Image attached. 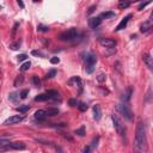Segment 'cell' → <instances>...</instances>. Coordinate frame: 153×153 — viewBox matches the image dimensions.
<instances>
[{
  "mask_svg": "<svg viewBox=\"0 0 153 153\" xmlns=\"http://www.w3.org/2000/svg\"><path fill=\"white\" fill-rule=\"evenodd\" d=\"M134 148L137 152L147 151V136H146V127L145 123L140 120L135 128V137H134Z\"/></svg>",
  "mask_w": 153,
  "mask_h": 153,
  "instance_id": "cell-1",
  "label": "cell"
},
{
  "mask_svg": "<svg viewBox=\"0 0 153 153\" xmlns=\"http://www.w3.org/2000/svg\"><path fill=\"white\" fill-rule=\"evenodd\" d=\"M79 35V31L76 27H71L63 32H61L59 35V39L62 41V42H71V41H74Z\"/></svg>",
  "mask_w": 153,
  "mask_h": 153,
  "instance_id": "cell-2",
  "label": "cell"
},
{
  "mask_svg": "<svg viewBox=\"0 0 153 153\" xmlns=\"http://www.w3.org/2000/svg\"><path fill=\"white\" fill-rule=\"evenodd\" d=\"M111 120H112L114 128H115V130L117 131V134H120L121 136H126L127 128H126V126L122 123V121H121V118L118 117V115H117V114H112V115H111Z\"/></svg>",
  "mask_w": 153,
  "mask_h": 153,
  "instance_id": "cell-3",
  "label": "cell"
},
{
  "mask_svg": "<svg viewBox=\"0 0 153 153\" xmlns=\"http://www.w3.org/2000/svg\"><path fill=\"white\" fill-rule=\"evenodd\" d=\"M116 110L128 121H133V111L130 109V106L128 105V103H121V104H117L116 106Z\"/></svg>",
  "mask_w": 153,
  "mask_h": 153,
  "instance_id": "cell-4",
  "label": "cell"
},
{
  "mask_svg": "<svg viewBox=\"0 0 153 153\" xmlns=\"http://www.w3.org/2000/svg\"><path fill=\"white\" fill-rule=\"evenodd\" d=\"M24 120V116L23 115H13L11 117H8L7 120L4 121V126H13V124H17L19 122H22Z\"/></svg>",
  "mask_w": 153,
  "mask_h": 153,
  "instance_id": "cell-5",
  "label": "cell"
},
{
  "mask_svg": "<svg viewBox=\"0 0 153 153\" xmlns=\"http://www.w3.org/2000/svg\"><path fill=\"white\" fill-rule=\"evenodd\" d=\"M99 44L102 47H105V48H114L116 45V41L111 39V38H105V37H102L99 38Z\"/></svg>",
  "mask_w": 153,
  "mask_h": 153,
  "instance_id": "cell-6",
  "label": "cell"
},
{
  "mask_svg": "<svg viewBox=\"0 0 153 153\" xmlns=\"http://www.w3.org/2000/svg\"><path fill=\"white\" fill-rule=\"evenodd\" d=\"M142 60H143V62H145L146 67L151 71V73H153V57H152L149 54L145 53V54L142 55Z\"/></svg>",
  "mask_w": 153,
  "mask_h": 153,
  "instance_id": "cell-7",
  "label": "cell"
},
{
  "mask_svg": "<svg viewBox=\"0 0 153 153\" xmlns=\"http://www.w3.org/2000/svg\"><path fill=\"white\" fill-rule=\"evenodd\" d=\"M102 18L98 16V17H92L90 20H88V25H90V27L91 29H97L100 24H102Z\"/></svg>",
  "mask_w": 153,
  "mask_h": 153,
  "instance_id": "cell-8",
  "label": "cell"
},
{
  "mask_svg": "<svg viewBox=\"0 0 153 153\" xmlns=\"http://www.w3.org/2000/svg\"><path fill=\"white\" fill-rule=\"evenodd\" d=\"M131 94H133V88H131V87H128V88L124 90V92L122 93L121 100H122L123 103H128V102L130 100V98H131Z\"/></svg>",
  "mask_w": 153,
  "mask_h": 153,
  "instance_id": "cell-9",
  "label": "cell"
},
{
  "mask_svg": "<svg viewBox=\"0 0 153 153\" xmlns=\"http://www.w3.org/2000/svg\"><path fill=\"white\" fill-rule=\"evenodd\" d=\"M131 18V14H127L121 22H120V24L116 26V29H115V31H121V30H123L126 26H127V24H128V22H129V19Z\"/></svg>",
  "mask_w": 153,
  "mask_h": 153,
  "instance_id": "cell-10",
  "label": "cell"
},
{
  "mask_svg": "<svg viewBox=\"0 0 153 153\" xmlns=\"http://www.w3.org/2000/svg\"><path fill=\"white\" fill-rule=\"evenodd\" d=\"M84 55H85L84 60H85L86 63L96 65V62H97V56H96L94 54H92V53H86V54H84Z\"/></svg>",
  "mask_w": 153,
  "mask_h": 153,
  "instance_id": "cell-11",
  "label": "cell"
},
{
  "mask_svg": "<svg viewBox=\"0 0 153 153\" xmlns=\"http://www.w3.org/2000/svg\"><path fill=\"white\" fill-rule=\"evenodd\" d=\"M48 117V115H47V110H37L36 112H35V118L37 120V121H44L45 118Z\"/></svg>",
  "mask_w": 153,
  "mask_h": 153,
  "instance_id": "cell-12",
  "label": "cell"
},
{
  "mask_svg": "<svg viewBox=\"0 0 153 153\" xmlns=\"http://www.w3.org/2000/svg\"><path fill=\"white\" fill-rule=\"evenodd\" d=\"M93 118L96 121H99L102 118V109H100V106L98 104H96L93 106Z\"/></svg>",
  "mask_w": 153,
  "mask_h": 153,
  "instance_id": "cell-13",
  "label": "cell"
},
{
  "mask_svg": "<svg viewBox=\"0 0 153 153\" xmlns=\"http://www.w3.org/2000/svg\"><path fill=\"white\" fill-rule=\"evenodd\" d=\"M35 100H36V102H45V100H50V97H49V94L45 92V93H41V94L36 96V97H35Z\"/></svg>",
  "mask_w": 153,
  "mask_h": 153,
  "instance_id": "cell-14",
  "label": "cell"
},
{
  "mask_svg": "<svg viewBox=\"0 0 153 153\" xmlns=\"http://www.w3.org/2000/svg\"><path fill=\"white\" fill-rule=\"evenodd\" d=\"M47 93L49 94L50 99H53V100H57V99L60 98V93H59L56 90H48Z\"/></svg>",
  "mask_w": 153,
  "mask_h": 153,
  "instance_id": "cell-15",
  "label": "cell"
},
{
  "mask_svg": "<svg viewBox=\"0 0 153 153\" xmlns=\"http://www.w3.org/2000/svg\"><path fill=\"white\" fill-rule=\"evenodd\" d=\"M151 26H152V23L151 22H145L142 25H141V27H140V31L141 32H149V30H151Z\"/></svg>",
  "mask_w": 153,
  "mask_h": 153,
  "instance_id": "cell-16",
  "label": "cell"
},
{
  "mask_svg": "<svg viewBox=\"0 0 153 153\" xmlns=\"http://www.w3.org/2000/svg\"><path fill=\"white\" fill-rule=\"evenodd\" d=\"M99 17H100L102 19H109V18H112V17H115V12H112V11L103 12V13H100V14H99Z\"/></svg>",
  "mask_w": 153,
  "mask_h": 153,
  "instance_id": "cell-17",
  "label": "cell"
},
{
  "mask_svg": "<svg viewBox=\"0 0 153 153\" xmlns=\"http://www.w3.org/2000/svg\"><path fill=\"white\" fill-rule=\"evenodd\" d=\"M60 111H59V109L57 108H49V109H47V115L48 116H55V115H57Z\"/></svg>",
  "mask_w": 153,
  "mask_h": 153,
  "instance_id": "cell-18",
  "label": "cell"
},
{
  "mask_svg": "<svg viewBox=\"0 0 153 153\" xmlns=\"http://www.w3.org/2000/svg\"><path fill=\"white\" fill-rule=\"evenodd\" d=\"M31 81H32L33 86H36V87H41V80H39V78H38L37 75H32Z\"/></svg>",
  "mask_w": 153,
  "mask_h": 153,
  "instance_id": "cell-19",
  "label": "cell"
},
{
  "mask_svg": "<svg viewBox=\"0 0 153 153\" xmlns=\"http://www.w3.org/2000/svg\"><path fill=\"white\" fill-rule=\"evenodd\" d=\"M129 5H130L129 0H120L118 1V7L120 8H127Z\"/></svg>",
  "mask_w": 153,
  "mask_h": 153,
  "instance_id": "cell-20",
  "label": "cell"
},
{
  "mask_svg": "<svg viewBox=\"0 0 153 153\" xmlns=\"http://www.w3.org/2000/svg\"><path fill=\"white\" fill-rule=\"evenodd\" d=\"M30 66H31V62L30 61H26V62H24L22 66H20V72H25V71H27L29 68H30Z\"/></svg>",
  "mask_w": 153,
  "mask_h": 153,
  "instance_id": "cell-21",
  "label": "cell"
},
{
  "mask_svg": "<svg viewBox=\"0 0 153 153\" xmlns=\"http://www.w3.org/2000/svg\"><path fill=\"white\" fill-rule=\"evenodd\" d=\"M93 71H94V65H90V63H86L85 65V72L87 74H91Z\"/></svg>",
  "mask_w": 153,
  "mask_h": 153,
  "instance_id": "cell-22",
  "label": "cell"
},
{
  "mask_svg": "<svg viewBox=\"0 0 153 153\" xmlns=\"http://www.w3.org/2000/svg\"><path fill=\"white\" fill-rule=\"evenodd\" d=\"M76 135H79V136H85V127L84 126H81L80 128H78V129H75V131H74Z\"/></svg>",
  "mask_w": 153,
  "mask_h": 153,
  "instance_id": "cell-23",
  "label": "cell"
},
{
  "mask_svg": "<svg viewBox=\"0 0 153 153\" xmlns=\"http://www.w3.org/2000/svg\"><path fill=\"white\" fill-rule=\"evenodd\" d=\"M76 106H78V109H79L80 111H82V112H84V111H86V110L88 109V106H87L85 103H78V105H76Z\"/></svg>",
  "mask_w": 153,
  "mask_h": 153,
  "instance_id": "cell-24",
  "label": "cell"
},
{
  "mask_svg": "<svg viewBox=\"0 0 153 153\" xmlns=\"http://www.w3.org/2000/svg\"><path fill=\"white\" fill-rule=\"evenodd\" d=\"M29 109H30V106H29V105H22V106H19V108H17V111H19V112L24 114V112H26Z\"/></svg>",
  "mask_w": 153,
  "mask_h": 153,
  "instance_id": "cell-25",
  "label": "cell"
},
{
  "mask_svg": "<svg viewBox=\"0 0 153 153\" xmlns=\"http://www.w3.org/2000/svg\"><path fill=\"white\" fill-rule=\"evenodd\" d=\"M151 1H152V0H146V1H142V2L139 5L137 10H139V11H141V10H142V8H145V7H146L148 4H151Z\"/></svg>",
  "mask_w": 153,
  "mask_h": 153,
  "instance_id": "cell-26",
  "label": "cell"
},
{
  "mask_svg": "<svg viewBox=\"0 0 153 153\" xmlns=\"http://www.w3.org/2000/svg\"><path fill=\"white\" fill-rule=\"evenodd\" d=\"M37 30L41 31V32H47V31H49V26H45V25L39 24V25L37 26Z\"/></svg>",
  "mask_w": 153,
  "mask_h": 153,
  "instance_id": "cell-27",
  "label": "cell"
},
{
  "mask_svg": "<svg viewBox=\"0 0 153 153\" xmlns=\"http://www.w3.org/2000/svg\"><path fill=\"white\" fill-rule=\"evenodd\" d=\"M56 75V71L55 69H50L49 72H48V74L45 75V79H50V78H54Z\"/></svg>",
  "mask_w": 153,
  "mask_h": 153,
  "instance_id": "cell-28",
  "label": "cell"
},
{
  "mask_svg": "<svg viewBox=\"0 0 153 153\" xmlns=\"http://www.w3.org/2000/svg\"><path fill=\"white\" fill-rule=\"evenodd\" d=\"M98 141H99V137H98V136H97V137H94V139L92 140V142H91V145H90L92 149H94V148L97 147V145H98Z\"/></svg>",
  "mask_w": 153,
  "mask_h": 153,
  "instance_id": "cell-29",
  "label": "cell"
},
{
  "mask_svg": "<svg viewBox=\"0 0 153 153\" xmlns=\"http://www.w3.org/2000/svg\"><path fill=\"white\" fill-rule=\"evenodd\" d=\"M23 80H24L23 75H18V76L16 78V80H14V86H18V84H22Z\"/></svg>",
  "mask_w": 153,
  "mask_h": 153,
  "instance_id": "cell-30",
  "label": "cell"
},
{
  "mask_svg": "<svg viewBox=\"0 0 153 153\" xmlns=\"http://www.w3.org/2000/svg\"><path fill=\"white\" fill-rule=\"evenodd\" d=\"M106 80V75L105 74H99L98 76H97V81L98 82H104Z\"/></svg>",
  "mask_w": 153,
  "mask_h": 153,
  "instance_id": "cell-31",
  "label": "cell"
},
{
  "mask_svg": "<svg viewBox=\"0 0 153 153\" xmlns=\"http://www.w3.org/2000/svg\"><path fill=\"white\" fill-rule=\"evenodd\" d=\"M27 94H29V90H23V91L19 93V96H20L22 99H25V98L27 97Z\"/></svg>",
  "mask_w": 153,
  "mask_h": 153,
  "instance_id": "cell-32",
  "label": "cell"
},
{
  "mask_svg": "<svg viewBox=\"0 0 153 153\" xmlns=\"http://www.w3.org/2000/svg\"><path fill=\"white\" fill-rule=\"evenodd\" d=\"M19 47H20V43H19V42H14V43H12V44L10 45V48H11L12 50H17Z\"/></svg>",
  "mask_w": 153,
  "mask_h": 153,
  "instance_id": "cell-33",
  "label": "cell"
},
{
  "mask_svg": "<svg viewBox=\"0 0 153 153\" xmlns=\"http://www.w3.org/2000/svg\"><path fill=\"white\" fill-rule=\"evenodd\" d=\"M8 98H10V99H11V100H12V102H16V100H17V99H18V98H19V96H18V94H17V93H11V94H10V97H8Z\"/></svg>",
  "mask_w": 153,
  "mask_h": 153,
  "instance_id": "cell-34",
  "label": "cell"
},
{
  "mask_svg": "<svg viewBox=\"0 0 153 153\" xmlns=\"http://www.w3.org/2000/svg\"><path fill=\"white\" fill-rule=\"evenodd\" d=\"M59 62H60V59L56 57V56H53V57L50 59V63H53V65H56V63H59Z\"/></svg>",
  "mask_w": 153,
  "mask_h": 153,
  "instance_id": "cell-35",
  "label": "cell"
},
{
  "mask_svg": "<svg viewBox=\"0 0 153 153\" xmlns=\"http://www.w3.org/2000/svg\"><path fill=\"white\" fill-rule=\"evenodd\" d=\"M17 57H18V61H19V62H22V61L26 60V57H27V56H26L25 54H20V55H18Z\"/></svg>",
  "mask_w": 153,
  "mask_h": 153,
  "instance_id": "cell-36",
  "label": "cell"
},
{
  "mask_svg": "<svg viewBox=\"0 0 153 153\" xmlns=\"http://www.w3.org/2000/svg\"><path fill=\"white\" fill-rule=\"evenodd\" d=\"M68 103H69L71 106H76V105H78V100H76V99H69Z\"/></svg>",
  "mask_w": 153,
  "mask_h": 153,
  "instance_id": "cell-37",
  "label": "cell"
},
{
  "mask_svg": "<svg viewBox=\"0 0 153 153\" xmlns=\"http://www.w3.org/2000/svg\"><path fill=\"white\" fill-rule=\"evenodd\" d=\"M92 151V148H91V146L88 145V146H85L84 148H82V152L84 153H88V152H91Z\"/></svg>",
  "mask_w": 153,
  "mask_h": 153,
  "instance_id": "cell-38",
  "label": "cell"
},
{
  "mask_svg": "<svg viewBox=\"0 0 153 153\" xmlns=\"http://www.w3.org/2000/svg\"><path fill=\"white\" fill-rule=\"evenodd\" d=\"M32 55H36V56H41V57H44V54H42L41 51H37V50H33V51H32Z\"/></svg>",
  "mask_w": 153,
  "mask_h": 153,
  "instance_id": "cell-39",
  "label": "cell"
},
{
  "mask_svg": "<svg viewBox=\"0 0 153 153\" xmlns=\"http://www.w3.org/2000/svg\"><path fill=\"white\" fill-rule=\"evenodd\" d=\"M17 4L22 7V8H24L25 7V5H24V2H23V0H17Z\"/></svg>",
  "mask_w": 153,
  "mask_h": 153,
  "instance_id": "cell-40",
  "label": "cell"
},
{
  "mask_svg": "<svg viewBox=\"0 0 153 153\" xmlns=\"http://www.w3.org/2000/svg\"><path fill=\"white\" fill-rule=\"evenodd\" d=\"M148 22L153 23V11H152V13H151V16H149V19H148Z\"/></svg>",
  "mask_w": 153,
  "mask_h": 153,
  "instance_id": "cell-41",
  "label": "cell"
},
{
  "mask_svg": "<svg viewBox=\"0 0 153 153\" xmlns=\"http://www.w3.org/2000/svg\"><path fill=\"white\" fill-rule=\"evenodd\" d=\"M94 8H96V7H94V6H92V7H91V8H90V10H88V14H90V13H92V12H93V10H94Z\"/></svg>",
  "mask_w": 153,
  "mask_h": 153,
  "instance_id": "cell-42",
  "label": "cell"
},
{
  "mask_svg": "<svg viewBox=\"0 0 153 153\" xmlns=\"http://www.w3.org/2000/svg\"><path fill=\"white\" fill-rule=\"evenodd\" d=\"M137 1H143V0H129V2H130V5H131L133 2H137Z\"/></svg>",
  "mask_w": 153,
  "mask_h": 153,
  "instance_id": "cell-43",
  "label": "cell"
},
{
  "mask_svg": "<svg viewBox=\"0 0 153 153\" xmlns=\"http://www.w3.org/2000/svg\"><path fill=\"white\" fill-rule=\"evenodd\" d=\"M33 1H35V2H38V1H41V0H33Z\"/></svg>",
  "mask_w": 153,
  "mask_h": 153,
  "instance_id": "cell-44",
  "label": "cell"
}]
</instances>
